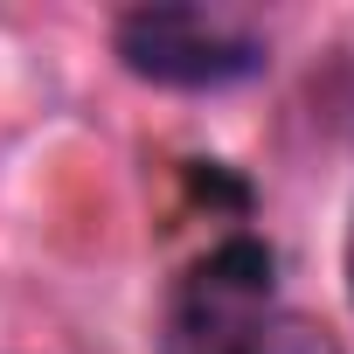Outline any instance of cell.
Returning <instances> with one entry per match:
<instances>
[{"mask_svg": "<svg viewBox=\"0 0 354 354\" xmlns=\"http://www.w3.org/2000/svg\"><path fill=\"white\" fill-rule=\"evenodd\" d=\"M111 56L160 91H230L264 70V42L209 8H132L111 28Z\"/></svg>", "mask_w": 354, "mask_h": 354, "instance_id": "obj_1", "label": "cell"}, {"mask_svg": "<svg viewBox=\"0 0 354 354\" xmlns=\"http://www.w3.org/2000/svg\"><path fill=\"white\" fill-rule=\"evenodd\" d=\"M271 285H278L271 243H257V236H223V243L188 271V292H181V333H188L202 354H223L250 319H264Z\"/></svg>", "mask_w": 354, "mask_h": 354, "instance_id": "obj_2", "label": "cell"}, {"mask_svg": "<svg viewBox=\"0 0 354 354\" xmlns=\"http://www.w3.org/2000/svg\"><path fill=\"white\" fill-rule=\"evenodd\" d=\"M223 354H347V347H340V333H333L326 319H313V313H264V319H250Z\"/></svg>", "mask_w": 354, "mask_h": 354, "instance_id": "obj_3", "label": "cell"}, {"mask_svg": "<svg viewBox=\"0 0 354 354\" xmlns=\"http://www.w3.org/2000/svg\"><path fill=\"white\" fill-rule=\"evenodd\" d=\"M347 292H354V230H347Z\"/></svg>", "mask_w": 354, "mask_h": 354, "instance_id": "obj_4", "label": "cell"}]
</instances>
